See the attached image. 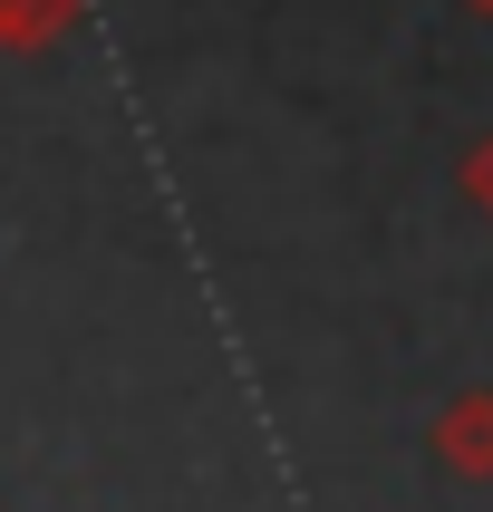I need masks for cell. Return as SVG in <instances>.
Returning <instances> with one entry per match:
<instances>
[{"label":"cell","instance_id":"3957f363","mask_svg":"<svg viewBox=\"0 0 493 512\" xmlns=\"http://www.w3.org/2000/svg\"><path fill=\"white\" fill-rule=\"evenodd\" d=\"M464 194L484 203V223H493V136L474 145V155H464Z\"/></svg>","mask_w":493,"mask_h":512},{"label":"cell","instance_id":"277c9868","mask_svg":"<svg viewBox=\"0 0 493 512\" xmlns=\"http://www.w3.org/2000/svg\"><path fill=\"white\" fill-rule=\"evenodd\" d=\"M464 10H484V20H493V0H464Z\"/></svg>","mask_w":493,"mask_h":512},{"label":"cell","instance_id":"6da1fadb","mask_svg":"<svg viewBox=\"0 0 493 512\" xmlns=\"http://www.w3.org/2000/svg\"><path fill=\"white\" fill-rule=\"evenodd\" d=\"M426 445H435V464L455 484H493V387H455V397L435 406Z\"/></svg>","mask_w":493,"mask_h":512},{"label":"cell","instance_id":"7a4b0ae2","mask_svg":"<svg viewBox=\"0 0 493 512\" xmlns=\"http://www.w3.org/2000/svg\"><path fill=\"white\" fill-rule=\"evenodd\" d=\"M78 20H87V0H0V58L58 49V39H68Z\"/></svg>","mask_w":493,"mask_h":512}]
</instances>
